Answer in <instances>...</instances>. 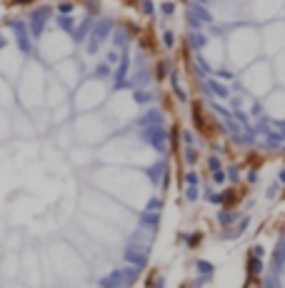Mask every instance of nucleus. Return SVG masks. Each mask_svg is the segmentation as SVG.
I'll return each mask as SVG.
<instances>
[]
</instances>
